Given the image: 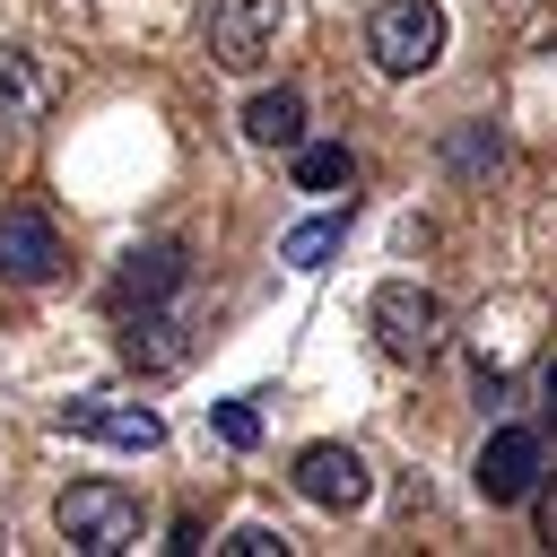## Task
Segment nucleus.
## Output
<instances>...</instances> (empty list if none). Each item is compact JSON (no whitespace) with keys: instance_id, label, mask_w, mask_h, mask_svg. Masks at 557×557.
Returning a JSON list of instances; mask_svg holds the SVG:
<instances>
[{"instance_id":"9d476101","label":"nucleus","mask_w":557,"mask_h":557,"mask_svg":"<svg viewBox=\"0 0 557 557\" xmlns=\"http://www.w3.org/2000/svg\"><path fill=\"white\" fill-rule=\"evenodd\" d=\"M183 278H191V252H183V244H139V252L113 270V305H165Z\"/></svg>"},{"instance_id":"ddd939ff","label":"nucleus","mask_w":557,"mask_h":557,"mask_svg":"<svg viewBox=\"0 0 557 557\" xmlns=\"http://www.w3.org/2000/svg\"><path fill=\"white\" fill-rule=\"evenodd\" d=\"M287 174H296V191H339V183H357V157L331 148V139H296L287 148Z\"/></svg>"},{"instance_id":"f257e3e1","label":"nucleus","mask_w":557,"mask_h":557,"mask_svg":"<svg viewBox=\"0 0 557 557\" xmlns=\"http://www.w3.org/2000/svg\"><path fill=\"white\" fill-rule=\"evenodd\" d=\"M52 531H61L78 557H122V548H139L148 513H139V496H131L122 479H70L61 505H52Z\"/></svg>"},{"instance_id":"dca6fc26","label":"nucleus","mask_w":557,"mask_h":557,"mask_svg":"<svg viewBox=\"0 0 557 557\" xmlns=\"http://www.w3.org/2000/svg\"><path fill=\"white\" fill-rule=\"evenodd\" d=\"M218 548H226V557H287V531H270V522H235Z\"/></svg>"},{"instance_id":"f03ea898","label":"nucleus","mask_w":557,"mask_h":557,"mask_svg":"<svg viewBox=\"0 0 557 557\" xmlns=\"http://www.w3.org/2000/svg\"><path fill=\"white\" fill-rule=\"evenodd\" d=\"M366 322H374L383 357H400V366H426V357L453 339L444 296H435V287H418V278H383V287H374V305H366Z\"/></svg>"},{"instance_id":"a211bd4d","label":"nucleus","mask_w":557,"mask_h":557,"mask_svg":"<svg viewBox=\"0 0 557 557\" xmlns=\"http://www.w3.org/2000/svg\"><path fill=\"white\" fill-rule=\"evenodd\" d=\"M540 400H548V418H557V366H548V374H540Z\"/></svg>"},{"instance_id":"f8f14e48","label":"nucleus","mask_w":557,"mask_h":557,"mask_svg":"<svg viewBox=\"0 0 557 557\" xmlns=\"http://www.w3.org/2000/svg\"><path fill=\"white\" fill-rule=\"evenodd\" d=\"M244 139L252 148H296L305 139V96L296 87H252L244 96Z\"/></svg>"},{"instance_id":"423d86ee","label":"nucleus","mask_w":557,"mask_h":557,"mask_svg":"<svg viewBox=\"0 0 557 557\" xmlns=\"http://www.w3.org/2000/svg\"><path fill=\"white\" fill-rule=\"evenodd\" d=\"M52 426L61 435H87V444H113V453H157L165 444V418L148 400H61Z\"/></svg>"},{"instance_id":"2eb2a0df","label":"nucleus","mask_w":557,"mask_h":557,"mask_svg":"<svg viewBox=\"0 0 557 557\" xmlns=\"http://www.w3.org/2000/svg\"><path fill=\"white\" fill-rule=\"evenodd\" d=\"M209 426H218V444H235V453H252V444H261V409H252V400H218V409H209Z\"/></svg>"},{"instance_id":"6ab92c4d","label":"nucleus","mask_w":557,"mask_h":557,"mask_svg":"<svg viewBox=\"0 0 557 557\" xmlns=\"http://www.w3.org/2000/svg\"><path fill=\"white\" fill-rule=\"evenodd\" d=\"M0 540H9V531H0Z\"/></svg>"},{"instance_id":"20e7f679","label":"nucleus","mask_w":557,"mask_h":557,"mask_svg":"<svg viewBox=\"0 0 557 557\" xmlns=\"http://www.w3.org/2000/svg\"><path fill=\"white\" fill-rule=\"evenodd\" d=\"M278 26H287V0H209V61L252 78L278 52Z\"/></svg>"},{"instance_id":"7ed1b4c3","label":"nucleus","mask_w":557,"mask_h":557,"mask_svg":"<svg viewBox=\"0 0 557 557\" xmlns=\"http://www.w3.org/2000/svg\"><path fill=\"white\" fill-rule=\"evenodd\" d=\"M366 52H374L383 78H418V70H435V61H444V9H435V0H374V17H366Z\"/></svg>"},{"instance_id":"4468645a","label":"nucleus","mask_w":557,"mask_h":557,"mask_svg":"<svg viewBox=\"0 0 557 557\" xmlns=\"http://www.w3.org/2000/svg\"><path fill=\"white\" fill-rule=\"evenodd\" d=\"M339 244H348V209H331V218H305V226H287L278 261H287V270H322V261H331Z\"/></svg>"},{"instance_id":"6e6552de","label":"nucleus","mask_w":557,"mask_h":557,"mask_svg":"<svg viewBox=\"0 0 557 557\" xmlns=\"http://www.w3.org/2000/svg\"><path fill=\"white\" fill-rule=\"evenodd\" d=\"M470 487H479L487 505H522V496L540 487V435H531V426H496V435L479 444V461H470Z\"/></svg>"},{"instance_id":"f3484780","label":"nucleus","mask_w":557,"mask_h":557,"mask_svg":"<svg viewBox=\"0 0 557 557\" xmlns=\"http://www.w3.org/2000/svg\"><path fill=\"white\" fill-rule=\"evenodd\" d=\"M531 522H540V540L557 548V470H540V487H531Z\"/></svg>"},{"instance_id":"0eeeda50","label":"nucleus","mask_w":557,"mask_h":557,"mask_svg":"<svg viewBox=\"0 0 557 557\" xmlns=\"http://www.w3.org/2000/svg\"><path fill=\"white\" fill-rule=\"evenodd\" d=\"M0 278H9V287H44V278H61V226H52L35 200L0 209Z\"/></svg>"},{"instance_id":"1a4fd4ad","label":"nucleus","mask_w":557,"mask_h":557,"mask_svg":"<svg viewBox=\"0 0 557 557\" xmlns=\"http://www.w3.org/2000/svg\"><path fill=\"white\" fill-rule=\"evenodd\" d=\"M122 357H131L139 374H174V366L191 357V339H183V322H174L165 305H122Z\"/></svg>"},{"instance_id":"39448f33","label":"nucleus","mask_w":557,"mask_h":557,"mask_svg":"<svg viewBox=\"0 0 557 557\" xmlns=\"http://www.w3.org/2000/svg\"><path fill=\"white\" fill-rule=\"evenodd\" d=\"M287 479H296V496H305V505H322V513H357V505L374 496V470H366V453H357V444H305Z\"/></svg>"},{"instance_id":"9b49d317","label":"nucleus","mask_w":557,"mask_h":557,"mask_svg":"<svg viewBox=\"0 0 557 557\" xmlns=\"http://www.w3.org/2000/svg\"><path fill=\"white\" fill-rule=\"evenodd\" d=\"M44 104H52V78L35 70V52L26 44H0V131L44 122Z\"/></svg>"}]
</instances>
